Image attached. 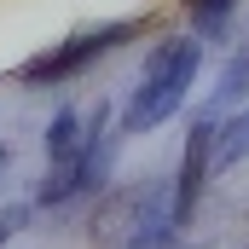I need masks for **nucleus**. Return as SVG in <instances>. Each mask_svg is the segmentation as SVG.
Masks as SVG:
<instances>
[{
	"mask_svg": "<svg viewBox=\"0 0 249 249\" xmlns=\"http://www.w3.org/2000/svg\"><path fill=\"white\" fill-rule=\"evenodd\" d=\"M214 139H220V127L203 116V122L191 127L186 151H180V174H174V197H168V209H174V226H191V214H197V203H203L209 168H214Z\"/></svg>",
	"mask_w": 249,
	"mask_h": 249,
	"instance_id": "obj_3",
	"label": "nucleus"
},
{
	"mask_svg": "<svg viewBox=\"0 0 249 249\" xmlns=\"http://www.w3.org/2000/svg\"><path fill=\"white\" fill-rule=\"evenodd\" d=\"M203 70V47L191 35H168L151 47V58L133 81V99H127V116H122V133H151L162 127L180 105L191 99V81Z\"/></svg>",
	"mask_w": 249,
	"mask_h": 249,
	"instance_id": "obj_1",
	"label": "nucleus"
},
{
	"mask_svg": "<svg viewBox=\"0 0 249 249\" xmlns=\"http://www.w3.org/2000/svg\"><path fill=\"white\" fill-rule=\"evenodd\" d=\"M6 168H12V151H6V145H0V174H6Z\"/></svg>",
	"mask_w": 249,
	"mask_h": 249,
	"instance_id": "obj_7",
	"label": "nucleus"
},
{
	"mask_svg": "<svg viewBox=\"0 0 249 249\" xmlns=\"http://www.w3.org/2000/svg\"><path fill=\"white\" fill-rule=\"evenodd\" d=\"M244 157H249V105L220 127V139H214V162H226V168H232V162H244Z\"/></svg>",
	"mask_w": 249,
	"mask_h": 249,
	"instance_id": "obj_4",
	"label": "nucleus"
},
{
	"mask_svg": "<svg viewBox=\"0 0 249 249\" xmlns=\"http://www.w3.org/2000/svg\"><path fill=\"white\" fill-rule=\"evenodd\" d=\"M186 6H191V18H197L203 29H220V23H226V12H232L238 0H186Z\"/></svg>",
	"mask_w": 249,
	"mask_h": 249,
	"instance_id": "obj_5",
	"label": "nucleus"
},
{
	"mask_svg": "<svg viewBox=\"0 0 249 249\" xmlns=\"http://www.w3.org/2000/svg\"><path fill=\"white\" fill-rule=\"evenodd\" d=\"M139 35V23L133 18H116V23H99V29H75V35H64L53 47H41L35 58L18 64V81H29V87H64V81H75L81 70H93L99 58H110L122 41Z\"/></svg>",
	"mask_w": 249,
	"mask_h": 249,
	"instance_id": "obj_2",
	"label": "nucleus"
},
{
	"mask_svg": "<svg viewBox=\"0 0 249 249\" xmlns=\"http://www.w3.org/2000/svg\"><path fill=\"white\" fill-rule=\"evenodd\" d=\"M23 220H29V209H23V203H12V209H0V244H6V238H12V232L23 226Z\"/></svg>",
	"mask_w": 249,
	"mask_h": 249,
	"instance_id": "obj_6",
	"label": "nucleus"
}]
</instances>
